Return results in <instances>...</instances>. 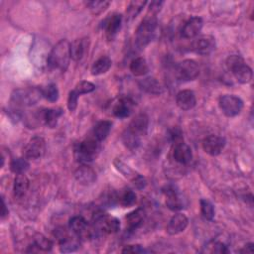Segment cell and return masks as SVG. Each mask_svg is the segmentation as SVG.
Returning <instances> with one entry per match:
<instances>
[{"label":"cell","mask_w":254,"mask_h":254,"mask_svg":"<svg viewBox=\"0 0 254 254\" xmlns=\"http://www.w3.org/2000/svg\"><path fill=\"white\" fill-rule=\"evenodd\" d=\"M173 157L176 162L186 165L191 161L192 152L188 144L181 141L175 144L173 150Z\"/></svg>","instance_id":"e0dca14e"},{"label":"cell","mask_w":254,"mask_h":254,"mask_svg":"<svg viewBox=\"0 0 254 254\" xmlns=\"http://www.w3.org/2000/svg\"><path fill=\"white\" fill-rule=\"evenodd\" d=\"M202 19L199 17H191L189 19L181 30V36L186 39L196 37L202 29Z\"/></svg>","instance_id":"2e32d148"},{"label":"cell","mask_w":254,"mask_h":254,"mask_svg":"<svg viewBox=\"0 0 254 254\" xmlns=\"http://www.w3.org/2000/svg\"><path fill=\"white\" fill-rule=\"evenodd\" d=\"M139 85L143 90L151 94H160L163 92L161 84L153 77L144 78L139 82Z\"/></svg>","instance_id":"83f0119b"},{"label":"cell","mask_w":254,"mask_h":254,"mask_svg":"<svg viewBox=\"0 0 254 254\" xmlns=\"http://www.w3.org/2000/svg\"><path fill=\"white\" fill-rule=\"evenodd\" d=\"M130 70L135 76H142L149 71V67L145 59L139 57L130 63Z\"/></svg>","instance_id":"f546056e"},{"label":"cell","mask_w":254,"mask_h":254,"mask_svg":"<svg viewBox=\"0 0 254 254\" xmlns=\"http://www.w3.org/2000/svg\"><path fill=\"white\" fill-rule=\"evenodd\" d=\"M8 208H7V205L5 203V200L4 198H2V211H1V218L4 219L7 215H8Z\"/></svg>","instance_id":"f6af8a7d"},{"label":"cell","mask_w":254,"mask_h":254,"mask_svg":"<svg viewBox=\"0 0 254 254\" xmlns=\"http://www.w3.org/2000/svg\"><path fill=\"white\" fill-rule=\"evenodd\" d=\"M157 28L156 17L146 16L136 30L135 43L137 48L144 49L153 39Z\"/></svg>","instance_id":"277c9868"},{"label":"cell","mask_w":254,"mask_h":254,"mask_svg":"<svg viewBox=\"0 0 254 254\" xmlns=\"http://www.w3.org/2000/svg\"><path fill=\"white\" fill-rule=\"evenodd\" d=\"M254 244L253 243H248L245 245V247L240 251V252H246V253H252L254 251V248H253Z\"/></svg>","instance_id":"bcb514c9"},{"label":"cell","mask_w":254,"mask_h":254,"mask_svg":"<svg viewBox=\"0 0 254 254\" xmlns=\"http://www.w3.org/2000/svg\"><path fill=\"white\" fill-rule=\"evenodd\" d=\"M120 229V222L116 217L107 215L103 212H97L93 216L92 233H116Z\"/></svg>","instance_id":"8992f818"},{"label":"cell","mask_w":254,"mask_h":254,"mask_svg":"<svg viewBox=\"0 0 254 254\" xmlns=\"http://www.w3.org/2000/svg\"><path fill=\"white\" fill-rule=\"evenodd\" d=\"M199 74V67L192 60H185L181 62L177 67V75L180 79L190 81L195 79Z\"/></svg>","instance_id":"ba28073f"},{"label":"cell","mask_w":254,"mask_h":254,"mask_svg":"<svg viewBox=\"0 0 254 254\" xmlns=\"http://www.w3.org/2000/svg\"><path fill=\"white\" fill-rule=\"evenodd\" d=\"M145 218V211L142 208H137L126 215V222L130 230L138 228Z\"/></svg>","instance_id":"484cf974"},{"label":"cell","mask_w":254,"mask_h":254,"mask_svg":"<svg viewBox=\"0 0 254 254\" xmlns=\"http://www.w3.org/2000/svg\"><path fill=\"white\" fill-rule=\"evenodd\" d=\"M63 114L62 109L60 108H49L42 111V121L45 125L50 128L56 127L59 118Z\"/></svg>","instance_id":"cb8c5ba5"},{"label":"cell","mask_w":254,"mask_h":254,"mask_svg":"<svg viewBox=\"0 0 254 254\" xmlns=\"http://www.w3.org/2000/svg\"><path fill=\"white\" fill-rule=\"evenodd\" d=\"M100 151L99 141L94 137H89L77 143L74 147V158L81 164L92 162Z\"/></svg>","instance_id":"7a4b0ae2"},{"label":"cell","mask_w":254,"mask_h":254,"mask_svg":"<svg viewBox=\"0 0 254 254\" xmlns=\"http://www.w3.org/2000/svg\"><path fill=\"white\" fill-rule=\"evenodd\" d=\"M163 5V1H152L149 5V9H148V13L147 16H151V17H156V15L158 14V12L161 10Z\"/></svg>","instance_id":"b9f144b4"},{"label":"cell","mask_w":254,"mask_h":254,"mask_svg":"<svg viewBox=\"0 0 254 254\" xmlns=\"http://www.w3.org/2000/svg\"><path fill=\"white\" fill-rule=\"evenodd\" d=\"M70 59V43L64 39L52 49L47 58V63L53 69L65 71L68 67Z\"/></svg>","instance_id":"6da1fadb"},{"label":"cell","mask_w":254,"mask_h":254,"mask_svg":"<svg viewBox=\"0 0 254 254\" xmlns=\"http://www.w3.org/2000/svg\"><path fill=\"white\" fill-rule=\"evenodd\" d=\"M29 189V180L24 174L16 175L14 179L13 191L16 197H22L25 195Z\"/></svg>","instance_id":"d4e9b609"},{"label":"cell","mask_w":254,"mask_h":254,"mask_svg":"<svg viewBox=\"0 0 254 254\" xmlns=\"http://www.w3.org/2000/svg\"><path fill=\"white\" fill-rule=\"evenodd\" d=\"M111 60L107 56H102L91 66V74L92 75H99L105 73L111 66Z\"/></svg>","instance_id":"4316f807"},{"label":"cell","mask_w":254,"mask_h":254,"mask_svg":"<svg viewBox=\"0 0 254 254\" xmlns=\"http://www.w3.org/2000/svg\"><path fill=\"white\" fill-rule=\"evenodd\" d=\"M191 47L196 54L207 56L215 49V39L210 35H203L195 39Z\"/></svg>","instance_id":"4fadbf2b"},{"label":"cell","mask_w":254,"mask_h":254,"mask_svg":"<svg viewBox=\"0 0 254 254\" xmlns=\"http://www.w3.org/2000/svg\"><path fill=\"white\" fill-rule=\"evenodd\" d=\"M88 47V41L86 39H76L70 43V58L77 62L80 61L85 54Z\"/></svg>","instance_id":"603a6c76"},{"label":"cell","mask_w":254,"mask_h":254,"mask_svg":"<svg viewBox=\"0 0 254 254\" xmlns=\"http://www.w3.org/2000/svg\"><path fill=\"white\" fill-rule=\"evenodd\" d=\"M176 103L182 110H190L195 106L196 98L192 90L185 89L178 92L176 96Z\"/></svg>","instance_id":"ac0fdd59"},{"label":"cell","mask_w":254,"mask_h":254,"mask_svg":"<svg viewBox=\"0 0 254 254\" xmlns=\"http://www.w3.org/2000/svg\"><path fill=\"white\" fill-rule=\"evenodd\" d=\"M46 151V143L45 140L40 136H35L30 139L27 145L24 147V155L25 158L28 159H39L43 157Z\"/></svg>","instance_id":"30bf717a"},{"label":"cell","mask_w":254,"mask_h":254,"mask_svg":"<svg viewBox=\"0 0 254 254\" xmlns=\"http://www.w3.org/2000/svg\"><path fill=\"white\" fill-rule=\"evenodd\" d=\"M33 244L38 248V250H43V251H50L53 245L50 239H48L46 236L40 233L34 236Z\"/></svg>","instance_id":"d590c367"},{"label":"cell","mask_w":254,"mask_h":254,"mask_svg":"<svg viewBox=\"0 0 254 254\" xmlns=\"http://www.w3.org/2000/svg\"><path fill=\"white\" fill-rule=\"evenodd\" d=\"M115 168L127 179H129L134 186L139 189L142 190L146 187V180L144 177H142L140 174L136 173L134 170H132L129 166H127L125 163H123L122 161H120L119 159L114 160L113 162Z\"/></svg>","instance_id":"9c48e42d"},{"label":"cell","mask_w":254,"mask_h":254,"mask_svg":"<svg viewBox=\"0 0 254 254\" xmlns=\"http://www.w3.org/2000/svg\"><path fill=\"white\" fill-rule=\"evenodd\" d=\"M78 97H79V94L74 89L69 91L68 97H67V108L69 111H74L76 109Z\"/></svg>","instance_id":"60d3db41"},{"label":"cell","mask_w":254,"mask_h":254,"mask_svg":"<svg viewBox=\"0 0 254 254\" xmlns=\"http://www.w3.org/2000/svg\"><path fill=\"white\" fill-rule=\"evenodd\" d=\"M122 24V15L114 13L105 21V32L108 40H113L118 34Z\"/></svg>","instance_id":"44dd1931"},{"label":"cell","mask_w":254,"mask_h":254,"mask_svg":"<svg viewBox=\"0 0 254 254\" xmlns=\"http://www.w3.org/2000/svg\"><path fill=\"white\" fill-rule=\"evenodd\" d=\"M146 250L141 245H128L122 249V253H144Z\"/></svg>","instance_id":"7bdbcfd3"},{"label":"cell","mask_w":254,"mask_h":254,"mask_svg":"<svg viewBox=\"0 0 254 254\" xmlns=\"http://www.w3.org/2000/svg\"><path fill=\"white\" fill-rule=\"evenodd\" d=\"M134 103L130 98H120L117 102L113 105L112 111L113 114L118 118H126L128 117L133 110Z\"/></svg>","instance_id":"7402d4cb"},{"label":"cell","mask_w":254,"mask_h":254,"mask_svg":"<svg viewBox=\"0 0 254 254\" xmlns=\"http://www.w3.org/2000/svg\"><path fill=\"white\" fill-rule=\"evenodd\" d=\"M219 107L223 114L227 117H234L238 115L243 108V101L238 96L232 94H225L219 98Z\"/></svg>","instance_id":"52a82bcc"},{"label":"cell","mask_w":254,"mask_h":254,"mask_svg":"<svg viewBox=\"0 0 254 254\" xmlns=\"http://www.w3.org/2000/svg\"><path fill=\"white\" fill-rule=\"evenodd\" d=\"M59 242H60V250L61 252H64V253L73 252L79 247V241L68 235L61 239Z\"/></svg>","instance_id":"d6a6232c"},{"label":"cell","mask_w":254,"mask_h":254,"mask_svg":"<svg viewBox=\"0 0 254 254\" xmlns=\"http://www.w3.org/2000/svg\"><path fill=\"white\" fill-rule=\"evenodd\" d=\"M122 141L128 149L134 150V149L138 148V146L140 145L141 138L130 133L128 130H125L124 133L122 134Z\"/></svg>","instance_id":"836d02e7"},{"label":"cell","mask_w":254,"mask_h":254,"mask_svg":"<svg viewBox=\"0 0 254 254\" xmlns=\"http://www.w3.org/2000/svg\"><path fill=\"white\" fill-rule=\"evenodd\" d=\"M146 1H132L126 11L127 14V19L132 20L137 17V15L141 12L142 8L146 5Z\"/></svg>","instance_id":"8d00e7d4"},{"label":"cell","mask_w":254,"mask_h":254,"mask_svg":"<svg viewBox=\"0 0 254 254\" xmlns=\"http://www.w3.org/2000/svg\"><path fill=\"white\" fill-rule=\"evenodd\" d=\"M226 66L239 83H247L252 78V69L240 56L232 55L226 60Z\"/></svg>","instance_id":"3957f363"},{"label":"cell","mask_w":254,"mask_h":254,"mask_svg":"<svg viewBox=\"0 0 254 254\" xmlns=\"http://www.w3.org/2000/svg\"><path fill=\"white\" fill-rule=\"evenodd\" d=\"M95 89V85L90 82V81H86V80H81L79 81L76 85L74 90L79 94H85V93H90Z\"/></svg>","instance_id":"ab89813d"},{"label":"cell","mask_w":254,"mask_h":254,"mask_svg":"<svg viewBox=\"0 0 254 254\" xmlns=\"http://www.w3.org/2000/svg\"><path fill=\"white\" fill-rule=\"evenodd\" d=\"M43 96L51 102H55L59 98V89L55 83H50L43 89Z\"/></svg>","instance_id":"f35d334b"},{"label":"cell","mask_w":254,"mask_h":254,"mask_svg":"<svg viewBox=\"0 0 254 254\" xmlns=\"http://www.w3.org/2000/svg\"><path fill=\"white\" fill-rule=\"evenodd\" d=\"M225 146V139L216 136V135H209L202 141V148L205 153L210 156H217L221 153Z\"/></svg>","instance_id":"5bb4252c"},{"label":"cell","mask_w":254,"mask_h":254,"mask_svg":"<svg viewBox=\"0 0 254 254\" xmlns=\"http://www.w3.org/2000/svg\"><path fill=\"white\" fill-rule=\"evenodd\" d=\"M29 168H30V164L27 161V158H23V157L15 158L10 163V169L16 175L25 174L29 170Z\"/></svg>","instance_id":"1f68e13d"},{"label":"cell","mask_w":254,"mask_h":254,"mask_svg":"<svg viewBox=\"0 0 254 254\" xmlns=\"http://www.w3.org/2000/svg\"><path fill=\"white\" fill-rule=\"evenodd\" d=\"M69 230L72 232L73 235H75L77 238H83L87 237L92 234L91 227L89 226L88 222L85 220L82 216H73L69 219Z\"/></svg>","instance_id":"8fae6325"},{"label":"cell","mask_w":254,"mask_h":254,"mask_svg":"<svg viewBox=\"0 0 254 254\" xmlns=\"http://www.w3.org/2000/svg\"><path fill=\"white\" fill-rule=\"evenodd\" d=\"M43 96V89L38 87H29L16 89L11 95V102L15 106H31L36 104Z\"/></svg>","instance_id":"5b68a950"},{"label":"cell","mask_w":254,"mask_h":254,"mask_svg":"<svg viewBox=\"0 0 254 254\" xmlns=\"http://www.w3.org/2000/svg\"><path fill=\"white\" fill-rule=\"evenodd\" d=\"M74 178L80 185L90 186L95 182L96 174L92 168L82 165L75 170Z\"/></svg>","instance_id":"d6986e66"},{"label":"cell","mask_w":254,"mask_h":254,"mask_svg":"<svg viewBox=\"0 0 254 254\" xmlns=\"http://www.w3.org/2000/svg\"><path fill=\"white\" fill-rule=\"evenodd\" d=\"M111 122L107 121V120H103V121H99L93 129V137L96 138L99 142L103 141L109 134L110 130H111Z\"/></svg>","instance_id":"f1b7e54d"},{"label":"cell","mask_w":254,"mask_h":254,"mask_svg":"<svg viewBox=\"0 0 254 254\" xmlns=\"http://www.w3.org/2000/svg\"><path fill=\"white\" fill-rule=\"evenodd\" d=\"M211 252L224 254V253H228V249H227V247H226L223 243L214 242L213 245H212V250H211Z\"/></svg>","instance_id":"ee69618b"},{"label":"cell","mask_w":254,"mask_h":254,"mask_svg":"<svg viewBox=\"0 0 254 254\" xmlns=\"http://www.w3.org/2000/svg\"><path fill=\"white\" fill-rule=\"evenodd\" d=\"M149 125V118L145 113H139L137 114L134 119L130 122L128 125V130L130 133L138 136L141 138V136H144L147 133Z\"/></svg>","instance_id":"9a60e30c"},{"label":"cell","mask_w":254,"mask_h":254,"mask_svg":"<svg viewBox=\"0 0 254 254\" xmlns=\"http://www.w3.org/2000/svg\"><path fill=\"white\" fill-rule=\"evenodd\" d=\"M200 212L202 214V216L206 219V220H212L214 217V207L213 204L204 198H201L200 201Z\"/></svg>","instance_id":"e575fe53"},{"label":"cell","mask_w":254,"mask_h":254,"mask_svg":"<svg viewBox=\"0 0 254 254\" xmlns=\"http://www.w3.org/2000/svg\"><path fill=\"white\" fill-rule=\"evenodd\" d=\"M109 4H110L109 1H88V2H86L87 8L94 15L101 14L103 11H105L107 9Z\"/></svg>","instance_id":"74e56055"},{"label":"cell","mask_w":254,"mask_h":254,"mask_svg":"<svg viewBox=\"0 0 254 254\" xmlns=\"http://www.w3.org/2000/svg\"><path fill=\"white\" fill-rule=\"evenodd\" d=\"M189 223L188 217L183 213L175 214L169 221L167 226V232L171 235H176L183 232Z\"/></svg>","instance_id":"ffe728a7"},{"label":"cell","mask_w":254,"mask_h":254,"mask_svg":"<svg viewBox=\"0 0 254 254\" xmlns=\"http://www.w3.org/2000/svg\"><path fill=\"white\" fill-rule=\"evenodd\" d=\"M116 198L120 205L124 207H130L136 203L137 195L131 190H124L118 196H116Z\"/></svg>","instance_id":"4dcf8cb0"},{"label":"cell","mask_w":254,"mask_h":254,"mask_svg":"<svg viewBox=\"0 0 254 254\" xmlns=\"http://www.w3.org/2000/svg\"><path fill=\"white\" fill-rule=\"evenodd\" d=\"M163 192L166 196V204L168 208L177 211L184 207V198H182L179 190L174 186H166L163 189Z\"/></svg>","instance_id":"7c38bea8"}]
</instances>
